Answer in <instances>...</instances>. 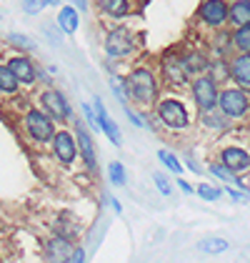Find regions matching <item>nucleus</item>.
<instances>
[{
  "label": "nucleus",
  "instance_id": "nucleus-1",
  "mask_svg": "<svg viewBox=\"0 0 250 263\" xmlns=\"http://www.w3.org/2000/svg\"><path fill=\"white\" fill-rule=\"evenodd\" d=\"M125 85H128V96H130V101L138 103V105H153V103L158 101V81H155V76H153V70H148V68H133L130 70V76L125 78Z\"/></svg>",
  "mask_w": 250,
  "mask_h": 263
},
{
  "label": "nucleus",
  "instance_id": "nucleus-2",
  "mask_svg": "<svg viewBox=\"0 0 250 263\" xmlns=\"http://www.w3.org/2000/svg\"><path fill=\"white\" fill-rule=\"evenodd\" d=\"M218 108L228 116L230 121H240V118H248L250 113V98L245 93V88H225L220 90V98H218Z\"/></svg>",
  "mask_w": 250,
  "mask_h": 263
},
{
  "label": "nucleus",
  "instance_id": "nucleus-3",
  "mask_svg": "<svg viewBox=\"0 0 250 263\" xmlns=\"http://www.w3.org/2000/svg\"><path fill=\"white\" fill-rule=\"evenodd\" d=\"M190 90H193V101H195L200 113L218 108L220 90H218V83L213 81L210 76H198V78L193 81V85H190Z\"/></svg>",
  "mask_w": 250,
  "mask_h": 263
},
{
  "label": "nucleus",
  "instance_id": "nucleus-4",
  "mask_svg": "<svg viewBox=\"0 0 250 263\" xmlns=\"http://www.w3.org/2000/svg\"><path fill=\"white\" fill-rule=\"evenodd\" d=\"M155 108H158V118H160V123H163L165 128H170V130H185L187 128L190 118H187L185 105H183L180 101L165 98V101L158 103Z\"/></svg>",
  "mask_w": 250,
  "mask_h": 263
},
{
  "label": "nucleus",
  "instance_id": "nucleus-5",
  "mask_svg": "<svg viewBox=\"0 0 250 263\" xmlns=\"http://www.w3.org/2000/svg\"><path fill=\"white\" fill-rule=\"evenodd\" d=\"M25 130H28V136L35 143L53 141V136H55L53 118H50L45 110H38V108L28 110V116H25Z\"/></svg>",
  "mask_w": 250,
  "mask_h": 263
},
{
  "label": "nucleus",
  "instance_id": "nucleus-6",
  "mask_svg": "<svg viewBox=\"0 0 250 263\" xmlns=\"http://www.w3.org/2000/svg\"><path fill=\"white\" fill-rule=\"evenodd\" d=\"M135 50V38L128 28H113L105 35V55L108 58H125Z\"/></svg>",
  "mask_w": 250,
  "mask_h": 263
},
{
  "label": "nucleus",
  "instance_id": "nucleus-7",
  "mask_svg": "<svg viewBox=\"0 0 250 263\" xmlns=\"http://www.w3.org/2000/svg\"><path fill=\"white\" fill-rule=\"evenodd\" d=\"M228 13H230L228 0H203L200 8H198L200 23L213 28V30H220L228 23Z\"/></svg>",
  "mask_w": 250,
  "mask_h": 263
},
{
  "label": "nucleus",
  "instance_id": "nucleus-8",
  "mask_svg": "<svg viewBox=\"0 0 250 263\" xmlns=\"http://www.w3.org/2000/svg\"><path fill=\"white\" fill-rule=\"evenodd\" d=\"M40 105L45 108V113H48V116H53L55 121H65V118H70V105H68V101H65V96H62L60 90H55V88L43 90Z\"/></svg>",
  "mask_w": 250,
  "mask_h": 263
},
{
  "label": "nucleus",
  "instance_id": "nucleus-9",
  "mask_svg": "<svg viewBox=\"0 0 250 263\" xmlns=\"http://www.w3.org/2000/svg\"><path fill=\"white\" fill-rule=\"evenodd\" d=\"M53 153H55V158L62 165H70L75 161V156H78V143H75V138L68 130H58L53 136Z\"/></svg>",
  "mask_w": 250,
  "mask_h": 263
},
{
  "label": "nucleus",
  "instance_id": "nucleus-10",
  "mask_svg": "<svg viewBox=\"0 0 250 263\" xmlns=\"http://www.w3.org/2000/svg\"><path fill=\"white\" fill-rule=\"evenodd\" d=\"M95 116H98V125H100V130H103L105 136H108V141L113 143V145H123V136H120V128H118V123L113 121L110 116H108V110H105L103 101H100V96H95Z\"/></svg>",
  "mask_w": 250,
  "mask_h": 263
},
{
  "label": "nucleus",
  "instance_id": "nucleus-11",
  "mask_svg": "<svg viewBox=\"0 0 250 263\" xmlns=\"http://www.w3.org/2000/svg\"><path fill=\"white\" fill-rule=\"evenodd\" d=\"M220 161H223V165L228 168L230 173H235V176L245 173V171L250 168V156L243 151V148H238V145H228V148H223Z\"/></svg>",
  "mask_w": 250,
  "mask_h": 263
},
{
  "label": "nucleus",
  "instance_id": "nucleus-12",
  "mask_svg": "<svg viewBox=\"0 0 250 263\" xmlns=\"http://www.w3.org/2000/svg\"><path fill=\"white\" fill-rule=\"evenodd\" d=\"M75 133H78V145H80V156H83V161H85V168L90 173H95L98 171V161H95V145H93V138L88 133V125H83V123L78 121L75 123Z\"/></svg>",
  "mask_w": 250,
  "mask_h": 263
},
{
  "label": "nucleus",
  "instance_id": "nucleus-13",
  "mask_svg": "<svg viewBox=\"0 0 250 263\" xmlns=\"http://www.w3.org/2000/svg\"><path fill=\"white\" fill-rule=\"evenodd\" d=\"M230 81L240 88H250V53H235L230 58Z\"/></svg>",
  "mask_w": 250,
  "mask_h": 263
},
{
  "label": "nucleus",
  "instance_id": "nucleus-14",
  "mask_svg": "<svg viewBox=\"0 0 250 263\" xmlns=\"http://www.w3.org/2000/svg\"><path fill=\"white\" fill-rule=\"evenodd\" d=\"M45 253H48V258H50V261H70L73 243H70V238H65V236H55V238H50V241H48Z\"/></svg>",
  "mask_w": 250,
  "mask_h": 263
},
{
  "label": "nucleus",
  "instance_id": "nucleus-15",
  "mask_svg": "<svg viewBox=\"0 0 250 263\" xmlns=\"http://www.w3.org/2000/svg\"><path fill=\"white\" fill-rule=\"evenodd\" d=\"M163 73H165V78L173 85H183L187 81V68H185V58H165V68H163Z\"/></svg>",
  "mask_w": 250,
  "mask_h": 263
},
{
  "label": "nucleus",
  "instance_id": "nucleus-16",
  "mask_svg": "<svg viewBox=\"0 0 250 263\" xmlns=\"http://www.w3.org/2000/svg\"><path fill=\"white\" fill-rule=\"evenodd\" d=\"M8 65H10V70L15 73V78H18L20 83H33L35 81V76H38V73H35V65L28 61V58H23V55L10 58Z\"/></svg>",
  "mask_w": 250,
  "mask_h": 263
},
{
  "label": "nucleus",
  "instance_id": "nucleus-17",
  "mask_svg": "<svg viewBox=\"0 0 250 263\" xmlns=\"http://www.w3.org/2000/svg\"><path fill=\"white\" fill-rule=\"evenodd\" d=\"M58 25H60V30L65 35H73V33L78 30V25H80L78 8H75V5H65V8H60V13H58Z\"/></svg>",
  "mask_w": 250,
  "mask_h": 263
},
{
  "label": "nucleus",
  "instance_id": "nucleus-18",
  "mask_svg": "<svg viewBox=\"0 0 250 263\" xmlns=\"http://www.w3.org/2000/svg\"><path fill=\"white\" fill-rule=\"evenodd\" d=\"M228 23H233L235 28L250 25V0H233V3H230Z\"/></svg>",
  "mask_w": 250,
  "mask_h": 263
},
{
  "label": "nucleus",
  "instance_id": "nucleus-19",
  "mask_svg": "<svg viewBox=\"0 0 250 263\" xmlns=\"http://www.w3.org/2000/svg\"><path fill=\"white\" fill-rule=\"evenodd\" d=\"M98 8L110 18H125L130 13V0H98Z\"/></svg>",
  "mask_w": 250,
  "mask_h": 263
},
{
  "label": "nucleus",
  "instance_id": "nucleus-20",
  "mask_svg": "<svg viewBox=\"0 0 250 263\" xmlns=\"http://www.w3.org/2000/svg\"><path fill=\"white\" fill-rule=\"evenodd\" d=\"M200 121H203V125H208L210 130H225L228 128V116L220 110V108H213V110H205V113H200Z\"/></svg>",
  "mask_w": 250,
  "mask_h": 263
},
{
  "label": "nucleus",
  "instance_id": "nucleus-21",
  "mask_svg": "<svg viewBox=\"0 0 250 263\" xmlns=\"http://www.w3.org/2000/svg\"><path fill=\"white\" fill-rule=\"evenodd\" d=\"M18 78H15V73L10 70V65H0V93L3 96H13V93H18Z\"/></svg>",
  "mask_w": 250,
  "mask_h": 263
},
{
  "label": "nucleus",
  "instance_id": "nucleus-22",
  "mask_svg": "<svg viewBox=\"0 0 250 263\" xmlns=\"http://www.w3.org/2000/svg\"><path fill=\"white\" fill-rule=\"evenodd\" d=\"M198 248H200L203 253L215 256V253H225L230 248V243L225 241V238H218V236H208V238H200V241H198Z\"/></svg>",
  "mask_w": 250,
  "mask_h": 263
},
{
  "label": "nucleus",
  "instance_id": "nucleus-23",
  "mask_svg": "<svg viewBox=\"0 0 250 263\" xmlns=\"http://www.w3.org/2000/svg\"><path fill=\"white\" fill-rule=\"evenodd\" d=\"M233 45L235 53H250V25H240L233 30Z\"/></svg>",
  "mask_w": 250,
  "mask_h": 263
},
{
  "label": "nucleus",
  "instance_id": "nucleus-24",
  "mask_svg": "<svg viewBox=\"0 0 250 263\" xmlns=\"http://www.w3.org/2000/svg\"><path fill=\"white\" fill-rule=\"evenodd\" d=\"M210 173H213L215 178H220V181H225V183H233V185H238L240 191H245V193H250L248 188H245V185L240 183V178H238L235 173H230V171L225 168V165H220V163H213V165H210Z\"/></svg>",
  "mask_w": 250,
  "mask_h": 263
},
{
  "label": "nucleus",
  "instance_id": "nucleus-25",
  "mask_svg": "<svg viewBox=\"0 0 250 263\" xmlns=\"http://www.w3.org/2000/svg\"><path fill=\"white\" fill-rule=\"evenodd\" d=\"M185 68H187V73H203V70L210 68V63L203 53H190L185 58Z\"/></svg>",
  "mask_w": 250,
  "mask_h": 263
},
{
  "label": "nucleus",
  "instance_id": "nucleus-26",
  "mask_svg": "<svg viewBox=\"0 0 250 263\" xmlns=\"http://www.w3.org/2000/svg\"><path fill=\"white\" fill-rule=\"evenodd\" d=\"M108 176H110V183L113 185H118V188H123L125 183H128V173H125V165L118 161H113L108 165Z\"/></svg>",
  "mask_w": 250,
  "mask_h": 263
},
{
  "label": "nucleus",
  "instance_id": "nucleus-27",
  "mask_svg": "<svg viewBox=\"0 0 250 263\" xmlns=\"http://www.w3.org/2000/svg\"><path fill=\"white\" fill-rule=\"evenodd\" d=\"M158 158H160V163L165 165L170 173H178V176H180V173L185 171V168H183V163L178 161L173 153H168V151H158Z\"/></svg>",
  "mask_w": 250,
  "mask_h": 263
},
{
  "label": "nucleus",
  "instance_id": "nucleus-28",
  "mask_svg": "<svg viewBox=\"0 0 250 263\" xmlns=\"http://www.w3.org/2000/svg\"><path fill=\"white\" fill-rule=\"evenodd\" d=\"M210 78L218 83V81H225L230 78V61L225 58H220V61L215 63V65H210Z\"/></svg>",
  "mask_w": 250,
  "mask_h": 263
},
{
  "label": "nucleus",
  "instance_id": "nucleus-29",
  "mask_svg": "<svg viewBox=\"0 0 250 263\" xmlns=\"http://www.w3.org/2000/svg\"><path fill=\"white\" fill-rule=\"evenodd\" d=\"M195 193H198L203 201H220V198H223V188H213L208 183H200V185L195 188Z\"/></svg>",
  "mask_w": 250,
  "mask_h": 263
},
{
  "label": "nucleus",
  "instance_id": "nucleus-30",
  "mask_svg": "<svg viewBox=\"0 0 250 263\" xmlns=\"http://www.w3.org/2000/svg\"><path fill=\"white\" fill-rule=\"evenodd\" d=\"M45 5H50V0H23V10H25L28 15H35V13H40Z\"/></svg>",
  "mask_w": 250,
  "mask_h": 263
},
{
  "label": "nucleus",
  "instance_id": "nucleus-31",
  "mask_svg": "<svg viewBox=\"0 0 250 263\" xmlns=\"http://www.w3.org/2000/svg\"><path fill=\"white\" fill-rule=\"evenodd\" d=\"M8 41L13 43V45H20V48H25V50H33V48H35V43L30 41L28 35H20V33H10V35H8Z\"/></svg>",
  "mask_w": 250,
  "mask_h": 263
},
{
  "label": "nucleus",
  "instance_id": "nucleus-32",
  "mask_svg": "<svg viewBox=\"0 0 250 263\" xmlns=\"http://www.w3.org/2000/svg\"><path fill=\"white\" fill-rule=\"evenodd\" d=\"M153 183L158 185V191H160L163 196H170V193H173V185H170V181H168L163 173H153Z\"/></svg>",
  "mask_w": 250,
  "mask_h": 263
},
{
  "label": "nucleus",
  "instance_id": "nucleus-33",
  "mask_svg": "<svg viewBox=\"0 0 250 263\" xmlns=\"http://www.w3.org/2000/svg\"><path fill=\"white\" fill-rule=\"evenodd\" d=\"M83 113H85V118H88V123H90L95 130H100V125H98V116H95V105H88V103H83Z\"/></svg>",
  "mask_w": 250,
  "mask_h": 263
},
{
  "label": "nucleus",
  "instance_id": "nucleus-34",
  "mask_svg": "<svg viewBox=\"0 0 250 263\" xmlns=\"http://www.w3.org/2000/svg\"><path fill=\"white\" fill-rule=\"evenodd\" d=\"M70 261H75V263L85 261V251H83V248H73V253H70Z\"/></svg>",
  "mask_w": 250,
  "mask_h": 263
},
{
  "label": "nucleus",
  "instance_id": "nucleus-35",
  "mask_svg": "<svg viewBox=\"0 0 250 263\" xmlns=\"http://www.w3.org/2000/svg\"><path fill=\"white\" fill-rule=\"evenodd\" d=\"M178 188H180L183 193H187V196H190V193H195V188H193V185H190V183H187V181H183V178L178 181Z\"/></svg>",
  "mask_w": 250,
  "mask_h": 263
},
{
  "label": "nucleus",
  "instance_id": "nucleus-36",
  "mask_svg": "<svg viewBox=\"0 0 250 263\" xmlns=\"http://www.w3.org/2000/svg\"><path fill=\"white\" fill-rule=\"evenodd\" d=\"M73 5L80 8V10H85V8H88V0H73Z\"/></svg>",
  "mask_w": 250,
  "mask_h": 263
},
{
  "label": "nucleus",
  "instance_id": "nucleus-37",
  "mask_svg": "<svg viewBox=\"0 0 250 263\" xmlns=\"http://www.w3.org/2000/svg\"><path fill=\"white\" fill-rule=\"evenodd\" d=\"M110 203H113V208H115V211H118V213H120V211H123V205H120V201H118V198H110Z\"/></svg>",
  "mask_w": 250,
  "mask_h": 263
},
{
  "label": "nucleus",
  "instance_id": "nucleus-38",
  "mask_svg": "<svg viewBox=\"0 0 250 263\" xmlns=\"http://www.w3.org/2000/svg\"><path fill=\"white\" fill-rule=\"evenodd\" d=\"M228 3H233V0H228Z\"/></svg>",
  "mask_w": 250,
  "mask_h": 263
}]
</instances>
